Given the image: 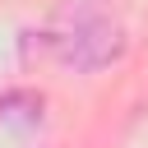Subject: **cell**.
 Masks as SVG:
<instances>
[{
	"instance_id": "cell-1",
	"label": "cell",
	"mask_w": 148,
	"mask_h": 148,
	"mask_svg": "<svg viewBox=\"0 0 148 148\" xmlns=\"http://www.w3.org/2000/svg\"><path fill=\"white\" fill-rule=\"evenodd\" d=\"M46 51L83 74L92 69H106L125 56V32L116 18H106L102 9H88V5H69L60 9L51 23H46Z\"/></svg>"
}]
</instances>
